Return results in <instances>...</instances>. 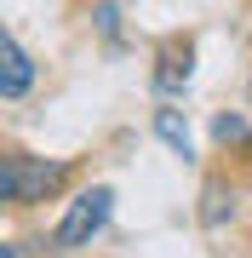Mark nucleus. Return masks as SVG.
Listing matches in <instances>:
<instances>
[{"label":"nucleus","mask_w":252,"mask_h":258,"mask_svg":"<svg viewBox=\"0 0 252 258\" xmlns=\"http://www.w3.org/2000/svg\"><path fill=\"white\" fill-rule=\"evenodd\" d=\"M29 81H35V63H29V52L18 46L12 35H0V98H23Z\"/></svg>","instance_id":"7ed1b4c3"},{"label":"nucleus","mask_w":252,"mask_h":258,"mask_svg":"<svg viewBox=\"0 0 252 258\" xmlns=\"http://www.w3.org/2000/svg\"><path fill=\"white\" fill-rule=\"evenodd\" d=\"M155 132L166 138L178 155H195V138H189V120L178 115V109H155Z\"/></svg>","instance_id":"20e7f679"},{"label":"nucleus","mask_w":252,"mask_h":258,"mask_svg":"<svg viewBox=\"0 0 252 258\" xmlns=\"http://www.w3.org/2000/svg\"><path fill=\"white\" fill-rule=\"evenodd\" d=\"M63 178V166L52 161H35V155H6L0 161V201L12 207H29V201H46Z\"/></svg>","instance_id":"f257e3e1"},{"label":"nucleus","mask_w":252,"mask_h":258,"mask_svg":"<svg viewBox=\"0 0 252 258\" xmlns=\"http://www.w3.org/2000/svg\"><path fill=\"white\" fill-rule=\"evenodd\" d=\"M212 138H218V144H246L252 126H246V115H218V120H212Z\"/></svg>","instance_id":"0eeeda50"},{"label":"nucleus","mask_w":252,"mask_h":258,"mask_svg":"<svg viewBox=\"0 0 252 258\" xmlns=\"http://www.w3.org/2000/svg\"><path fill=\"white\" fill-rule=\"evenodd\" d=\"M155 86H160V92H178V86H189V52H184V57H178V52H166V57H160Z\"/></svg>","instance_id":"39448f33"},{"label":"nucleus","mask_w":252,"mask_h":258,"mask_svg":"<svg viewBox=\"0 0 252 258\" xmlns=\"http://www.w3.org/2000/svg\"><path fill=\"white\" fill-rule=\"evenodd\" d=\"M109 212H115V195L109 189H86V195H75L69 201V212H63V224H57V247L63 252H75V247H92V235L109 224Z\"/></svg>","instance_id":"f03ea898"},{"label":"nucleus","mask_w":252,"mask_h":258,"mask_svg":"<svg viewBox=\"0 0 252 258\" xmlns=\"http://www.w3.org/2000/svg\"><path fill=\"white\" fill-rule=\"evenodd\" d=\"M229 212H235V195H229L224 184H206V207H201V224H212V230H218V224H224Z\"/></svg>","instance_id":"423d86ee"}]
</instances>
